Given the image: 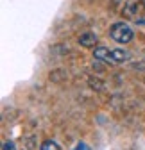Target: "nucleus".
Segmentation results:
<instances>
[{"instance_id": "0eeeda50", "label": "nucleus", "mask_w": 145, "mask_h": 150, "mask_svg": "<svg viewBox=\"0 0 145 150\" xmlns=\"http://www.w3.org/2000/svg\"><path fill=\"white\" fill-rule=\"evenodd\" d=\"M90 88H93V89L100 91L104 86H102V82H99V81H93V79H90Z\"/></svg>"}, {"instance_id": "20e7f679", "label": "nucleus", "mask_w": 145, "mask_h": 150, "mask_svg": "<svg viewBox=\"0 0 145 150\" xmlns=\"http://www.w3.org/2000/svg\"><path fill=\"white\" fill-rule=\"evenodd\" d=\"M138 9H140V0H127V4L124 7V16L131 18L138 13Z\"/></svg>"}, {"instance_id": "39448f33", "label": "nucleus", "mask_w": 145, "mask_h": 150, "mask_svg": "<svg viewBox=\"0 0 145 150\" xmlns=\"http://www.w3.org/2000/svg\"><path fill=\"white\" fill-rule=\"evenodd\" d=\"M111 55H113L115 63H124V61L129 59V52L124 50V48H113L111 50Z\"/></svg>"}, {"instance_id": "f257e3e1", "label": "nucleus", "mask_w": 145, "mask_h": 150, "mask_svg": "<svg viewBox=\"0 0 145 150\" xmlns=\"http://www.w3.org/2000/svg\"><path fill=\"white\" fill-rule=\"evenodd\" d=\"M109 36H111V40H113V41L125 45V43L133 41L134 32H133V29H131L127 23H125V22H117V23H113V25H111Z\"/></svg>"}, {"instance_id": "6e6552de", "label": "nucleus", "mask_w": 145, "mask_h": 150, "mask_svg": "<svg viewBox=\"0 0 145 150\" xmlns=\"http://www.w3.org/2000/svg\"><path fill=\"white\" fill-rule=\"evenodd\" d=\"M2 150H16V145H14L13 141H4Z\"/></svg>"}, {"instance_id": "7ed1b4c3", "label": "nucleus", "mask_w": 145, "mask_h": 150, "mask_svg": "<svg viewBox=\"0 0 145 150\" xmlns=\"http://www.w3.org/2000/svg\"><path fill=\"white\" fill-rule=\"evenodd\" d=\"M93 57L99 59V61H109V63H115L113 55H111V50H107L106 47H95V48H93Z\"/></svg>"}, {"instance_id": "423d86ee", "label": "nucleus", "mask_w": 145, "mask_h": 150, "mask_svg": "<svg viewBox=\"0 0 145 150\" xmlns=\"http://www.w3.org/2000/svg\"><path fill=\"white\" fill-rule=\"evenodd\" d=\"M41 150H59V146H58V143H56V141L47 139V141H43V145H41Z\"/></svg>"}, {"instance_id": "f03ea898", "label": "nucleus", "mask_w": 145, "mask_h": 150, "mask_svg": "<svg viewBox=\"0 0 145 150\" xmlns=\"http://www.w3.org/2000/svg\"><path fill=\"white\" fill-rule=\"evenodd\" d=\"M97 41H99V38L93 32H84V34L79 36V45L81 47H86V48H95Z\"/></svg>"}]
</instances>
